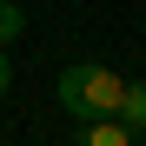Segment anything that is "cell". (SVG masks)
Wrapping results in <instances>:
<instances>
[{
  "label": "cell",
  "mask_w": 146,
  "mask_h": 146,
  "mask_svg": "<svg viewBox=\"0 0 146 146\" xmlns=\"http://www.w3.org/2000/svg\"><path fill=\"white\" fill-rule=\"evenodd\" d=\"M53 100H60L73 119H106V113H119V100H126V73H113V66H100V60H73V66L60 73Z\"/></svg>",
  "instance_id": "cell-1"
},
{
  "label": "cell",
  "mask_w": 146,
  "mask_h": 146,
  "mask_svg": "<svg viewBox=\"0 0 146 146\" xmlns=\"http://www.w3.org/2000/svg\"><path fill=\"white\" fill-rule=\"evenodd\" d=\"M80 126H86V133H80V146H133V139H139L119 113H106V119H80Z\"/></svg>",
  "instance_id": "cell-2"
},
{
  "label": "cell",
  "mask_w": 146,
  "mask_h": 146,
  "mask_svg": "<svg viewBox=\"0 0 146 146\" xmlns=\"http://www.w3.org/2000/svg\"><path fill=\"white\" fill-rule=\"evenodd\" d=\"M119 119L133 133H146V80H126V100H119Z\"/></svg>",
  "instance_id": "cell-3"
},
{
  "label": "cell",
  "mask_w": 146,
  "mask_h": 146,
  "mask_svg": "<svg viewBox=\"0 0 146 146\" xmlns=\"http://www.w3.org/2000/svg\"><path fill=\"white\" fill-rule=\"evenodd\" d=\"M20 33H27V13H20L13 0H0V46H13Z\"/></svg>",
  "instance_id": "cell-4"
},
{
  "label": "cell",
  "mask_w": 146,
  "mask_h": 146,
  "mask_svg": "<svg viewBox=\"0 0 146 146\" xmlns=\"http://www.w3.org/2000/svg\"><path fill=\"white\" fill-rule=\"evenodd\" d=\"M7 86H13V60H7V46H0V100H7Z\"/></svg>",
  "instance_id": "cell-5"
}]
</instances>
